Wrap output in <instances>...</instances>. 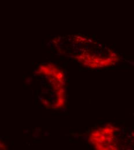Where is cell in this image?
Listing matches in <instances>:
<instances>
[{"label":"cell","instance_id":"obj_1","mask_svg":"<svg viewBox=\"0 0 134 150\" xmlns=\"http://www.w3.org/2000/svg\"><path fill=\"white\" fill-rule=\"evenodd\" d=\"M58 51L72 57L81 64L91 68L112 65L118 61V56L113 53L110 54H98L96 42L88 38L79 35L58 38L53 41Z\"/></svg>","mask_w":134,"mask_h":150},{"label":"cell","instance_id":"obj_2","mask_svg":"<svg viewBox=\"0 0 134 150\" xmlns=\"http://www.w3.org/2000/svg\"><path fill=\"white\" fill-rule=\"evenodd\" d=\"M35 76L39 82L41 103L46 108L58 109L65 103V78L64 73L51 63L40 65Z\"/></svg>","mask_w":134,"mask_h":150},{"label":"cell","instance_id":"obj_3","mask_svg":"<svg viewBox=\"0 0 134 150\" xmlns=\"http://www.w3.org/2000/svg\"><path fill=\"white\" fill-rule=\"evenodd\" d=\"M113 139V129L107 127L93 132L90 137L91 143L100 150L114 149L111 145Z\"/></svg>","mask_w":134,"mask_h":150},{"label":"cell","instance_id":"obj_4","mask_svg":"<svg viewBox=\"0 0 134 150\" xmlns=\"http://www.w3.org/2000/svg\"><path fill=\"white\" fill-rule=\"evenodd\" d=\"M5 148H6L5 145L4 144V143L0 141V150H4V149H5Z\"/></svg>","mask_w":134,"mask_h":150}]
</instances>
